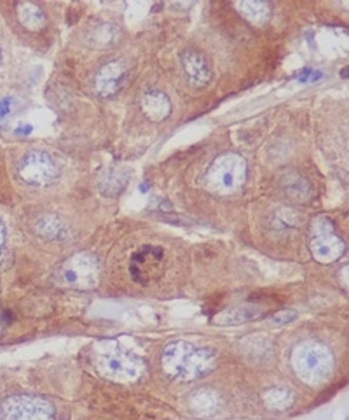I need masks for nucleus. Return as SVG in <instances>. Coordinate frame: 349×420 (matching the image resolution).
I'll list each match as a JSON object with an SVG mask.
<instances>
[{"instance_id":"f257e3e1","label":"nucleus","mask_w":349,"mask_h":420,"mask_svg":"<svg viewBox=\"0 0 349 420\" xmlns=\"http://www.w3.org/2000/svg\"><path fill=\"white\" fill-rule=\"evenodd\" d=\"M208 188L224 192H235L247 180V164L243 157L233 153L218 156L206 173Z\"/></svg>"},{"instance_id":"f03ea898","label":"nucleus","mask_w":349,"mask_h":420,"mask_svg":"<svg viewBox=\"0 0 349 420\" xmlns=\"http://www.w3.org/2000/svg\"><path fill=\"white\" fill-rule=\"evenodd\" d=\"M181 69L189 82L197 89L206 87L212 78L207 59L199 50L186 48L179 55Z\"/></svg>"},{"instance_id":"7ed1b4c3","label":"nucleus","mask_w":349,"mask_h":420,"mask_svg":"<svg viewBox=\"0 0 349 420\" xmlns=\"http://www.w3.org/2000/svg\"><path fill=\"white\" fill-rule=\"evenodd\" d=\"M145 112L152 121L162 122L171 114L169 98L161 92H152L145 96Z\"/></svg>"},{"instance_id":"20e7f679","label":"nucleus","mask_w":349,"mask_h":420,"mask_svg":"<svg viewBox=\"0 0 349 420\" xmlns=\"http://www.w3.org/2000/svg\"><path fill=\"white\" fill-rule=\"evenodd\" d=\"M260 317V311L256 308H240L233 311L224 313L218 317V321L215 322L217 325H237L242 323H247L256 318Z\"/></svg>"},{"instance_id":"39448f33","label":"nucleus","mask_w":349,"mask_h":420,"mask_svg":"<svg viewBox=\"0 0 349 420\" xmlns=\"http://www.w3.org/2000/svg\"><path fill=\"white\" fill-rule=\"evenodd\" d=\"M298 316V313L295 311H291V310H286V311H281L279 313H277L274 317H273V322L277 325H284L287 324L289 322H292L293 320H295Z\"/></svg>"},{"instance_id":"423d86ee","label":"nucleus","mask_w":349,"mask_h":420,"mask_svg":"<svg viewBox=\"0 0 349 420\" xmlns=\"http://www.w3.org/2000/svg\"><path fill=\"white\" fill-rule=\"evenodd\" d=\"M322 77V74L319 72H316L311 69H303L302 71L299 72V75L297 76L298 80L300 82H311V81H316L319 78Z\"/></svg>"},{"instance_id":"0eeeda50","label":"nucleus","mask_w":349,"mask_h":420,"mask_svg":"<svg viewBox=\"0 0 349 420\" xmlns=\"http://www.w3.org/2000/svg\"><path fill=\"white\" fill-rule=\"evenodd\" d=\"M64 276H65L66 280H67L68 282H70V283H75V282L77 281V274H76L74 271H72V270L66 271V272L64 273Z\"/></svg>"},{"instance_id":"6e6552de","label":"nucleus","mask_w":349,"mask_h":420,"mask_svg":"<svg viewBox=\"0 0 349 420\" xmlns=\"http://www.w3.org/2000/svg\"><path fill=\"white\" fill-rule=\"evenodd\" d=\"M8 112V103L3 101L0 103V116H4Z\"/></svg>"},{"instance_id":"1a4fd4ad","label":"nucleus","mask_w":349,"mask_h":420,"mask_svg":"<svg viewBox=\"0 0 349 420\" xmlns=\"http://www.w3.org/2000/svg\"><path fill=\"white\" fill-rule=\"evenodd\" d=\"M109 366H110V368H111V369H113V370H117V369H119V368H120L121 364H120V362H119L118 360H116V359H113V360H111V361H110Z\"/></svg>"},{"instance_id":"9d476101","label":"nucleus","mask_w":349,"mask_h":420,"mask_svg":"<svg viewBox=\"0 0 349 420\" xmlns=\"http://www.w3.org/2000/svg\"><path fill=\"white\" fill-rule=\"evenodd\" d=\"M32 130V128L30 127V126H24V127H21V128H19V129H16V132H21V133H24V134H28L30 131Z\"/></svg>"},{"instance_id":"9b49d317","label":"nucleus","mask_w":349,"mask_h":420,"mask_svg":"<svg viewBox=\"0 0 349 420\" xmlns=\"http://www.w3.org/2000/svg\"><path fill=\"white\" fill-rule=\"evenodd\" d=\"M139 189H140V191H141L142 193H145V192H148V190L150 189V186H149L146 183H143V184L139 187Z\"/></svg>"},{"instance_id":"f8f14e48","label":"nucleus","mask_w":349,"mask_h":420,"mask_svg":"<svg viewBox=\"0 0 349 420\" xmlns=\"http://www.w3.org/2000/svg\"><path fill=\"white\" fill-rule=\"evenodd\" d=\"M340 75L343 77V78H347V76H348V72H347V67H345V68H343V70L342 71H340Z\"/></svg>"}]
</instances>
